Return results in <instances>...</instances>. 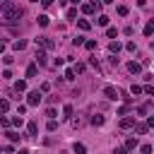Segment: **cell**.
<instances>
[{
  "mask_svg": "<svg viewBox=\"0 0 154 154\" xmlns=\"http://www.w3.org/2000/svg\"><path fill=\"white\" fill-rule=\"evenodd\" d=\"M0 12H2V17H5L7 22H12V24H14V22H19V17L24 14V12H22V7H17L12 0H2V2H0Z\"/></svg>",
  "mask_w": 154,
  "mask_h": 154,
  "instance_id": "1",
  "label": "cell"
},
{
  "mask_svg": "<svg viewBox=\"0 0 154 154\" xmlns=\"http://www.w3.org/2000/svg\"><path fill=\"white\" fill-rule=\"evenodd\" d=\"M41 91H29V96H26V106H38L41 103Z\"/></svg>",
  "mask_w": 154,
  "mask_h": 154,
  "instance_id": "2",
  "label": "cell"
},
{
  "mask_svg": "<svg viewBox=\"0 0 154 154\" xmlns=\"http://www.w3.org/2000/svg\"><path fill=\"white\" fill-rule=\"evenodd\" d=\"M38 43H41L46 51H53V48H55V41H53V38H48V36H41V38H36V46H38Z\"/></svg>",
  "mask_w": 154,
  "mask_h": 154,
  "instance_id": "3",
  "label": "cell"
},
{
  "mask_svg": "<svg viewBox=\"0 0 154 154\" xmlns=\"http://www.w3.org/2000/svg\"><path fill=\"white\" fill-rule=\"evenodd\" d=\"M103 94H106V99H111V101H116V99H118V89H116V87H111V84H106V87H103Z\"/></svg>",
  "mask_w": 154,
  "mask_h": 154,
  "instance_id": "4",
  "label": "cell"
},
{
  "mask_svg": "<svg viewBox=\"0 0 154 154\" xmlns=\"http://www.w3.org/2000/svg\"><path fill=\"white\" fill-rule=\"evenodd\" d=\"M132 125H135V118H130V116H125V118L120 120V128H123V130H130Z\"/></svg>",
  "mask_w": 154,
  "mask_h": 154,
  "instance_id": "5",
  "label": "cell"
},
{
  "mask_svg": "<svg viewBox=\"0 0 154 154\" xmlns=\"http://www.w3.org/2000/svg\"><path fill=\"white\" fill-rule=\"evenodd\" d=\"M132 128H135V132H137V135H147V130H149V125H147V123H135Z\"/></svg>",
  "mask_w": 154,
  "mask_h": 154,
  "instance_id": "6",
  "label": "cell"
},
{
  "mask_svg": "<svg viewBox=\"0 0 154 154\" xmlns=\"http://www.w3.org/2000/svg\"><path fill=\"white\" fill-rule=\"evenodd\" d=\"M46 63H48V60H46V51H36V65L43 67Z\"/></svg>",
  "mask_w": 154,
  "mask_h": 154,
  "instance_id": "7",
  "label": "cell"
},
{
  "mask_svg": "<svg viewBox=\"0 0 154 154\" xmlns=\"http://www.w3.org/2000/svg\"><path fill=\"white\" fill-rule=\"evenodd\" d=\"M128 70H130V72H132V75H140V72H142V65H140V63H135V60H132V63H128Z\"/></svg>",
  "mask_w": 154,
  "mask_h": 154,
  "instance_id": "8",
  "label": "cell"
},
{
  "mask_svg": "<svg viewBox=\"0 0 154 154\" xmlns=\"http://www.w3.org/2000/svg\"><path fill=\"white\" fill-rule=\"evenodd\" d=\"M120 48H123V43H120V41H111V46H108V51H111L113 55H116V53H118Z\"/></svg>",
  "mask_w": 154,
  "mask_h": 154,
  "instance_id": "9",
  "label": "cell"
},
{
  "mask_svg": "<svg viewBox=\"0 0 154 154\" xmlns=\"http://www.w3.org/2000/svg\"><path fill=\"white\" fill-rule=\"evenodd\" d=\"M135 147H137V140H135V137H130V140L125 142V147H123V149H125V152H132Z\"/></svg>",
  "mask_w": 154,
  "mask_h": 154,
  "instance_id": "10",
  "label": "cell"
},
{
  "mask_svg": "<svg viewBox=\"0 0 154 154\" xmlns=\"http://www.w3.org/2000/svg\"><path fill=\"white\" fill-rule=\"evenodd\" d=\"M77 26H79L82 31H89V29H91V24H89L87 19H77Z\"/></svg>",
  "mask_w": 154,
  "mask_h": 154,
  "instance_id": "11",
  "label": "cell"
},
{
  "mask_svg": "<svg viewBox=\"0 0 154 154\" xmlns=\"http://www.w3.org/2000/svg\"><path fill=\"white\" fill-rule=\"evenodd\" d=\"M149 111H152V103H142V106L137 108V113H140V116H147Z\"/></svg>",
  "mask_w": 154,
  "mask_h": 154,
  "instance_id": "12",
  "label": "cell"
},
{
  "mask_svg": "<svg viewBox=\"0 0 154 154\" xmlns=\"http://www.w3.org/2000/svg\"><path fill=\"white\" fill-rule=\"evenodd\" d=\"M10 111V99H0V113H7Z\"/></svg>",
  "mask_w": 154,
  "mask_h": 154,
  "instance_id": "13",
  "label": "cell"
},
{
  "mask_svg": "<svg viewBox=\"0 0 154 154\" xmlns=\"http://www.w3.org/2000/svg\"><path fill=\"white\" fill-rule=\"evenodd\" d=\"M36 72H38V65H29L26 67V77H36Z\"/></svg>",
  "mask_w": 154,
  "mask_h": 154,
  "instance_id": "14",
  "label": "cell"
},
{
  "mask_svg": "<svg viewBox=\"0 0 154 154\" xmlns=\"http://www.w3.org/2000/svg\"><path fill=\"white\" fill-rule=\"evenodd\" d=\"M24 89H26V82H24V79L14 82V91H17V94H19V91H24Z\"/></svg>",
  "mask_w": 154,
  "mask_h": 154,
  "instance_id": "15",
  "label": "cell"
},
{
  "mask_svg": "<svg viewBox=\"0 0 154 154\" xmlns=\"http://www.w3.org/2000/svg\"><path fill=\"white\" fill-rule=\"evenodd\" d=\"M103 120H106L103 116H91V125H96V128H99V125H103Z\"/></svg>",
  "mask_w": 154,
  "mask_h": 154,
  "instance_id": "16",
  "label": "cell"
},
{
  "mask_svg": "<svg viewBox=\"0 0 154 154\" xmlns=\"http://www.w3.org/2000/svg\"><path fill=\"white\" fill-rule=\"evenodd\" d=\"M82 12H84V14H91V12H94V5H91V2H84V5H82Z\"/></svg>",
  "mask_w": 154,
  "mask_h": 154,
  "instance_id": "17",
  "label": "cell"
},
{
  "mask_svg": "<svg viewBox=\"0 0 154 154\" xmlns=\"http://www.w3.org/2000/svg\"><path fill=\"white\" fill-rule=\"evenodd\" d=\"M154 34V22H147V26H144V36H152Z\"/></svg>",
  "mask_w": 154,
  "mask_h": 154,
  "instance_id": "18",
  "label": "cell"
},
{
  "mask_svg": "<svg viewBox=\"0 0 154 154\" xmlns=\"http://www.w3.org/2000/svg\"><path fill=\"white\" fill-rule=\"evenodd\" d=\"M106 36H108V38H116V36H118V29H116V26H108V29H106Z\"/></svg>",
  "mask_w": 154,
  "mask_h": 154,
  "instance_id": "19",
  "label": "cell"
},
{
  "mask_svg": "<svg viewBox=\"0 0 154 154\" xmlns=\"http://www.w3.org/2000/svg\"><path fill=\"white\" fill-rule=\"evenodd\" d=\"M7 140H10V142H17V140H19V132H14V130H7Z\"/></svg>",
  "mask_w": 154,
  "mask_h": 154,
  "instance_id": "20",
  "label": "cell"
},
{
  "mask_svg": "<svg viewBox=\"0 0 154 154\" xmlns=\"http://www.w3.org/2000/svg\"><path fill=\"white\" fill-rule=\"evenodd\" d=\"M24 48H26V41H22V38L14 41V51H24Z\"/></svg>",
  "mask_w": 154,
  "mask_h": 154,
  "instance_id": "21",
  "label": "cell"
},
{
  "mask_svg": "<svg viewBox=\"0 0 154 154\" xmlns=\"http://www.w3.org/2000/svg\"><path fill=\"white\" fill-rule=\"evenodd\" d=\"M10 123H12L14 128H22V123H24V120H22V116H14V118H12Z\"/></svg>",
  "mask_w": 154,
  "mask_h": 154,
  "instance_id": "22",
  "label": "cell"
},
{
  "mask_svg": "<svg viewBox=\"0 0 154 154\" xmlns=\"http://www.w3.org/2000/svg\"><path fill=\"white\" fill-rule=\"evenodd\" d=\"M26 130H29V135H36V132H38V125H36V123H29Z\"/></svg>",
  "mask_w": 154,
  "mask_h": 154,
  "instance_id": "23",
  "label": "cell"
},
{
  "mask_svg": "<svg viewBox=\"0 0 154 154\" xmlns=\"http://www.w3.org/2000/svg\"><path fill=\"white\" fill-rule=\"evenodd\" d=\"M84 152H87V147L79 144V142H75V154H84Z\"/></svg>",
  "mask_w": 154,
  "mask_h": 154,
  "instance_id": "24",
  "label": "cell"
},
{
  "mask_svg": "<svg viewBox=\"0 0 154 154\" xmlns=\"http://www.w3.org/2000/svg\"><path fill=\"white\" fill-rule=\"evenodd\" d=\"M96 22H99L101 26H108V17H106V14H99V19H96Z\"/></svg>",
  "mask_w": 154,
  "mask_h": 154,
  "instance_id": "25",
  "label": "cell"
},
{
  "mask_svg": "<svg viewBox=\"0 0 154 154\" xmlns=\"http://www.w3.org/2000/svg\"><path fill=\"white\" fill-rule=\"evenodd\" d=\"M128 111H130V103H128V101H125V106H120V108H118V116H125V113H128Z\"/></svg>",
  "mask_w": 154,
  "mask_h": 154,
  "instance_id": "26",
  "label": "cell"
},
{
  "mask_svg": "<svg viewBox=\"0 0 154 154\" xmlns=\"http://www.w3.org/2000/svg\"><path fill=\"white\" fill-rule=\"evenodd\" d=\"M63 118H72V106H65L63 108Z\"/></svg>",
  "mask_w": 154,
  "mask_h": 154,
  "instance_id": "27",
  "label": "cell"
},
{
  "mask_svg": "<svg viewBox=\"0 0 154 154\" xmlns=\"http://www.w3.org/2000/svg\"><path fill=\"white\" fill-rule=\"evenodd\" d=\"M128 12H130V10H128V7H125V5H118V14H120V17H125V14H128Z\"/></svg>",
  "mask_w": 154,
  "mask_h": 154,
  "instance_id": "28",
  "label": "cell"
},
{
  "mask_svg": "<svg viewBox=\"0 0 154 154\" xmlns=\"http://www.w3.org/2000/svg\"><path fill=\"white\" fill-rule=\"evenodd\" d=\"M38 26H48V17H46V14L38 17Z\"/></svg>",
  "mask_w": 154,
  "mask_h": 154,
  "instance_id": "29",
  "label": "cell"
},
{
  "mask_svg": "<svg viewBox=\"0 0 154 154\" xmlns=\"http://www.w3.org/2000/svg\"><path fill=\"white\" fill-rule=\"evenodd\" d=\"M46 128H48V130H51V132H53V130H55V128H58V123H55V118H51V120H48V125H46Z\"/></svg>",
  "mask_w": 154,
  "mask_h": 154,
  "instance_id": "30",
  "label": "cell"
},
{
  "mask_svg": "<svg viewBox=\"0 0 154 154\" xmlns=\"http://www.w3.org/2000/svg\"><path fill=\"white\" fill-rule=\"evenodd\" d=\"M72 46H84V38H82V36H77V38H72Z\"/></svg>",
  "mask_w": 154,
  "mask_h": 154,
  "instance_id": "31",
  "label": "cell"
},
{
  "mask_svg": "<svg viewBox=\"0 0 154 154\" xmlns=\"http://www.w3.org/2000/svg\"><path fill=\"white\" fill-rule=\"evenodd\" d=\"M65 79H75V70H72V67L65 70Z\"/></svg>",
  "mask_w": 154,
  "mask_h": 154,
  "instance_id": "32",
  "label": "cell"
},
{
  "mask_svg": "<svg viewBox=\"0 0 154 154\" xmlns=\"http://www.w3.org/2000/svg\"><path fill=\"white\" fill-rule=\"evenodd\" d=\"M130 91L137 96V94H142V87H140V84H132V89H130Z\"/></svg>",
  "mask_w": 154,
  "mask_h": 154,
  "instance_id": "33",
  "label": "cell"
},
{
  "mask_svg": "<svg viewBox=\"0 0 154 154\" xmlns=\"http://www.w3.org/2000/svg\"><path fill=\"white\" fill-rule=\"evenodd\" d=\"M0 125H2V128H10V118H5V116H0Z\"/></svg>",
  "mask_w": 154,
  "mask_h": 154,
  "instance_id": "34",
  "label": "cell"
},
{
  "mask_svg": "<svg viewBox=\"0 0 154 154\" xmlns=\"http://www.w3.org/2000/svg\"><path fill=\"white\" fill-rule=\"evenodd\" d=\"M140 152H142V154H152V147H149V144H142Z\"/></svg>",
  "mask_w": 154,
  "mask_h": 154,
  "instance_id": "35",
  "label": "cell"
},
{
  "mask_svg": "<svg viewBox=\"0 0 154 154\" xmlns=\"http://www.w3.org/2000/svg\"><path fill=\"white\" fill-rule=\"evenodd\" d=\"M84 46H87L89 51H94V48H96V41H84Z\"/></svg>",
  "mask_w": 154,
  "mask_h": 154,
  "instance_id": "36",
  "label": "cell"
},
{
  "mask_svg": "<svg viewBox=\"0 0 154 154\" xmlns=\"http://www.w3.org/2000/svg\"><path fill=\"white\" fill-rule=\"evenodd\" d=\"M125 48H128L130 53H135V41H128V43H125Z\"/></svg>",
  "mask_w": 154,
  "mask_h": 154,
  "instance_id": "37",
  "label": "cell"
},
{
  "mask_svg": "<svg viewBox=\"0 0 154 154\" xmlns=\"http://www.w3.org/2000/svg\"><path fill=\"white\" fill-rule=\"evenodd\" d=\"M142 91H144V94H149V96H152V94H154V87H152V84H147V87H144V89H142Z\"/></svg>",
  "mask_w": 154,
  "mask_h": 154,
  "instance_id": "38",
  "label": "cell"
},
{
  "mask_svg": "<svg viewBox=\"0 0 154 154\" xmlns=\"http://www.w3.org/2000/svg\"><path fill=\"white\" fill-rule=\"evenodd\" d=\"M12 60H14L12 55H5V58H2V63H5V65H12Z\"/></svg>",
  "mask_w": 154,
  "mask_h": 154,
  "instance_id": "39",
  "label": "cell"
},
{
  "mask_svg": "<svg viewBox=\"0 0 154 154\" xmlns=\"http://www.w3.org/2000/svg\"><path fill=\"white\" fill-rule=\"evenodd\" d=\"M72 70H75V72H84V65H82V63H77V65H75Z\"/></svg>",
  "mask_w": 154,
  "mask_h": 154,
  "instance_id": "40",
  "label": "cell"
},
{
  "mask_svg": "<svg viewBox=\"0 0 154 154\" xmlns=\"http://www.w3.org/2000/svg\"><path fill=\"white\" fill-rule=\"evenodd\" d=\"M46 116L48 118H55V108H46Z\"/></svg>",
  "mask_w": 154,
  "mask_h": 154,
  "instance_id": "41",
  "label": "cell"
},
{
  "mask_svg": "<svg viewBox=\"0 0 154 154\" xmlns=\"http://www.w3.org/2000/svg\"><path fill=\"white\" fill-rule=\"evenodd\" d=\"M113 154H125V149H123V147H116V149H113Z\"/></svg>",
  "mask_w": 154,
  "mask_h": 154,
  "instance_id": "42",
  "label": "cell"
},
{
  "mask_svg": "<svg viewBox=\"0 0 154 154\" xmlns=\"http://www.w3.org/2000/svg\"><path fill=\"white\" fill-rule=\"evenodd\" d=\"M41 5H43V7H51V5H53V0H41Z\"/></svg>",
  "mask_w": 154,
  "mask_h": 154,
  "instance_id": "43",
  "label": "cell"
},
{
  "mask_svg": "<svg viewBox=\"0 0 154 154\" xmlns=\"http://www.w3.org/2000/svg\"><path fill=\"white\" fill-rule=\"evenodd\" d=\"M111 2H113V0H101V5H111Z\"/></svg>",
  "mask_w": 154,
  "mask_h": 154,
  "instance_id": "44",
  "label": "cell"
},
{
  "mask_svg": "<svg viewBox=\"0 0 154 154\" xmlns=\"http://www.w3.org/2000/svg\"><path fill=\"white\" fill-rule=\"evenodd\" d=\"M70 2H72V5H79V2H82V0H70Z\"/></svg>",
  "mask_w": 154,
  "mask_h": 154,
  "instance_id": "45",
  "label": "cell"
},
{
  "mask_svg": "<svg viewBox=\"0 0 154 154\" xmlns=\"http://www.w3.org/2000/svg\"><path fill=\"white\" fill-rule=\"evenodd\" d=\"M19 154H29V152H26V149H19Z\"/></svg>",
  "mask_w": 154,
  "mask_h": 154,
  "instance_id": "46",
  "label": "cell"
},
{
  "mask_svg": "<svg viewBox=\"0 0 154 154\" xmlns=\"http://www.w3.org/2000/svg\"><path fill=\"white\" fill-rule=\"evenodd\" d=\"M2 51H5V43H0V53H2Z\"/></svg>",
  "mask_w": 154,
  "mask_h": 154,
  "instance_id": "47",
  "label": "cell"
},
{
  "mask_svg": "<svg viewBox=\"0 0 154 154\" xmlns=\"http://www.w3.org/2000/svg\"><path fill=\"white\" fill-rule=\"evenodd\" d=\"M31 2H36V0H31Z\"/></svg>",
  "mask_w": 154,
  "mask_h": 154,
  "instance_id": "48",
  "label": "cell"
}]
</instances>
